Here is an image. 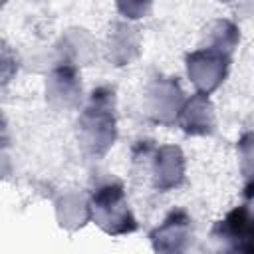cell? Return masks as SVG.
<instances>
[{"label": "cell", "mask_w": 254, "mask_h": 254, "mask_svg": "<svg viewBox=\"0 0 254 254\" xmlns=\"http://www.w3.org/2000/svg\"><path fill=\"white\" fill-rule=\"evenodd\" d=\"M220 254H254V214L246 208L232 210L214 228Z\"/></svg>", "instance_id": "obj_1"}]
</instances>
